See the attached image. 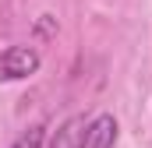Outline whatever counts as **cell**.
I'll return each instance as SVG.
<instances>
[{
	"mask_svg": "<svg viewBox=\"0 0 152 148\" xmlns=\"http://www.w3.org/2000/svg\"><path fill=\"white\" fill-rule=\"evenodd\" d=\"M39 67H42V57L32 46H7L0 53V81H25L39 74Z\"/></svg>",
	"mask_w": 152,
	"mask_h": 148,
	"instance_id": "cell-1",
	"label": "cell"
},
{
	"mask_svg": "<svg viewBox=\"0 0 152 148\" xmlns=\"http://www.w3.org/2000/svg\"><path fill=\"white\" fill-rule=\"evenodd\" d=\"M117 134H120V123H117L113 113H96L85 127V141L81 148H113Z\"/></svg>",
	"mask_w": 152,
	"mask_h": 148,
	"instance_id": "cell-2",
	"label": "cell"
},
{
	"mask_svg": "<svg viewBox=\"0 0 152 148\" xmlns=\"http://www.w3.org/2000/svg\"><path fill=\"white\" fill-rule=\"evenodd\" d=\"M85 127H88L85 116H71V120H64V123L57 127L50 148H81V141H85Z\"/></svg>",
	"mask_w": 152,
	"mask_h": 148,
	"instance_id": "cell-3",
	"label": "cell"
},
{
	"mask_svg": "<svg viewBox=\"0 0 152 148\" xmlns=\"http://www.w3.org/2000/svg\"><path fill=\"white\" fill-rule=\"evenodd\" d=\"M42 145H46V123H32L28 131H21L14 138L11 148H42Z\"/></svg>",
	"mask_w": 152,
	"mask_h": 148,
	"instance_id": "cell-4",
	"label": "cell"
}]
</instances>
